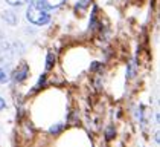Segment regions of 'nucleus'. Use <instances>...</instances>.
<instances>
[{
  "mask_svg": "<svg viewBox=\"0 0 160 147\" xmlns=\"http://www.w3.org/2000/svg\"><path fill=\"white\" fill-rule=\"evenodd\" d=\"M26 17L31 23L37 24V26H43L50 22L49 9L44 8L41 0H31V5L26 11Z\"/></svg>",
  "mask_w": 160,
  "mask_h": 147,
  "instance_id": "f257e3e1",
  "label": "nucleus"
},
{
  "mask_svg": "<svg viewBox=\"0 0 160 147\" xmlns=\"http://www.w3.org/2000/svg\"><path fill=\"white\" fill-rule=\"evenodd\" d=\"M28 74H29V68H28V64H26V63L20 64V66L15 69V72L12 74L14 81H17V83H22L23 80H26V78H28Z\"/></svg>",
  "mask_w": 160,
  "mask_h": 147,
  "instance_id": "f03ea898",
  "label": "nucleus"
},
{
  "mask_svg": "<svg viewBox=\"0 0 160 147\" xmlns=\"http://www.w3.org/2000/svg\"><path fill=\"white\" fill-rule=\"evenodd\" d=\"M2 19L6 22L8 24H11V26H15L17 22H18V19H17V14L14 11H3L2 12Z\"/></svg>",
  "mask_w": 160,
  "mask_h": 147,
  "instance_id": "7ed1b4c3",
  "label": "nucleus"
},
{
  "mask_svg": "<svg viewBox=\"0 0 160 147\" xmlns=\"http://www.w3.org/2000/svg\"><path fill=\"white\" fill-rule=\"evenodd\" d=\"M44 8L46 9H55V8H60L61 5L66 3V0H41Z\"/></svg>",
  "mask_w": 160,
  "mask_h": 147,
  "instance_id": "20e7f679",
  "label": "nucleus"
},
{
  "mask_svg": "<svg viewBox=\"0 0 160 147\" xmlns=\"http://www.w3.org/2000/svg\"><path fill=\"white\" fill-rule=\"evenodd\" d=\"M53 64H55V54H53V52H49L48 57H46V69H50Z\"/></svg>",
  "mask_w": 160,
  "mask_h": 147,
  "instance_id": "39448f33",
  "label": "nucleus"
},
{
  "mask_svg": "<svg viewBox=\"0 0 160 147\" xmlns=\"http://www.w3.org/2000/svg\"><path fill=\"white\" fill-rule=\"evenodd\" d=\"M28 2L29 0H6V3H9L11 6H22V5H25Z\"/></svg>",
  "mask_w": 160,
  "mask_h": 147,
  "instance_id": "423d86ee",
  "label": "nucleus"
},
{
  "mask_svg": "<svg viewBox=\"0 0 160 147\" xmlns=\"http://www.w3.org/2000/svg\"><path fill=\"white\" fill-rule=\"evenodd\" d=\"M88 5H90V0H79V2H78V5H76V9H79V8H81V11H84Z\"/></svg>",
  "mask_w": 160,
  "mask_h": 147,
  "instance_id": "0eeeda50",
  "label": "nucleus"
},
{
  "mask_svg": "<svg viewBox=\"0 0 160 147\" xmlns=\"http://www.w3.org/2000/svg\"><path fill=\"white\" fill-rule=\"evenodd\" d=\"M44 80H46V75H41V78L38 80V83L35 84V87H34V90H32V92H35V90H38V89H41L43 84H44Z\"/></svg>",
  "mask_w": 160,
  "mask_h": 147,
  "instance_id": "6e6552de",
  "label": "nucleus"
},
{
  "mask_svg": "<svg viewBox=\"0 0 160 147\" xmlns=\"http://www.w3.org/2000/svg\"><path fill=\"white\" fill-rule=\"evenodd\" d=\"M61 129H62V126H61V124H58V126H52V127L49 129V132H50L52 135H53V133L57 135L58 132H60V130H61Z\"/></svg>",
  "mask_w": 160,
  "mask_h": 147,
  "instance_id": "1a4fd4ad",
  "label": "nucleus"
},
{
  "mask_svg": "<svg viewBox=\"0 0 160 147\" xmlns=\"http://www.w3.org/2000/svg\"><path fill=\"white\" fill-rule=\"evenodd\" d=\"M8 80V75H6V72L3 71V69H0V83H5Z\"/></svg>",
  "mask_w": 160,
  "mask_h": 147,
  "instance_id": "9d476101",
  "label": "nucleus"
},
{
  "mask_svg": "<svg viewBox=\"0 0 160 147\" xmlns=\"http://www.w3.org/2000/svg\"><path fill=\"white\" fill-rule=\"evenodd\" d=\"M113 136H114V129H113V127L107 129V136H105V138H107V139H111Z\"/></svg>",
  "mask_w": 160,
  "mask_h": 147,
  "instance_id": "9b49d317",
  "label": "nucleus"
},
{
  "mask_svg": "<svg viewBox=\"0 0 160 147\" xmlns=\"http://www.w3.org/2000/svg\"><path fill=\"white\" fill-rule=\"evenodd\" d=\"M99 66H101V63H98V61H95V63H92L90 69H92V71H96V69H99Z\"/></svg>",
  "mask_w": 160,
  "mask_h": 147,
  "instance_id": "f8f14e48",
  "label": "nucleus"
},
{
  "mask_svg": "<svg viewBox=\"0 0 160 147\" xmlns=\"http://www.w3.org/2000/svg\"><path fill=\"white\" fill-rule=\"evenodd\" d=\"M5 107H6V101L3 98H0V110H3Z\"/></svg>",
  "mask_w": 160,
  "mask_h": 147,
  "instance_id": "ddd939ff",
  "label": "nucleus"
},
{
  "mask_svg": "<svg viewBox=\"0 0 160 147\" xmlns=\"http://www.w3.org/2000/svg\"><path fill=\"white\" fill-rule=\"evenodd\" d=\"M0 37H2V32H0Z\"/></svg>",
  "mask_w": 160,
  "mask_h": 147,
  "instance_id": "4468645a",
  "label": "nucleus"
}]
</instances>
